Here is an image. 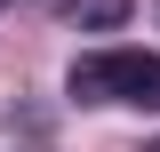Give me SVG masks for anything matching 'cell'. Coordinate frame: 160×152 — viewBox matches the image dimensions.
I'll return each instance as SVG.
<instances>
[{"label":"cell","mask_w":160,"mask_h":152,"mask_svg":"<svg viewBox=\"0 0 160 152\" xmlns=\"http://www.w3.org/2000/svg\"><path fill=\"white\" fill-rule=\"evenodd\" d=\"M72 96L80 104H160V56L144 48H96L72 64Z\"/></svg>","instance_id":"1"},{"label":"cell","mask_w":160,"mask_h":152,"mask_svg":"<svg viewBox=\"0 0 160 152\" xmlns=\"http://www.w3.org/2000/svg\"><path fill=\"white\" fill-rule=\"evenodd\" d=\"M72 16H80V24H120V16H128V0H80Z\"/></svg>","instance_id":"2"},{"label":"cell","mask_w":160,"mask_h":152,"mask_svg":"<svg viewBox=\"0 0 160 152\" xmlns=\"http://www.w3.org/2000/svg\"><path fill=\"white\" fill-rule=\"evenodd\" d=\"M152 152H160V144H152Z\"/></svg>","instance_id":"3"}]
</instances>
